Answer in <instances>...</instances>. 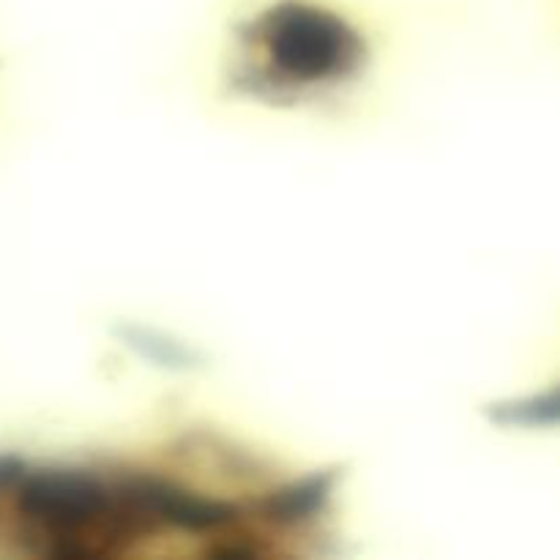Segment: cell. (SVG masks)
Listing matches in <instances>:
<instances>
[{"label":"cell","instance_id":"cell-3","mask_svg":"<svg viewBox=\"0 0 560 560\" xmlns=\"http://www.w3.org/2000/svg\"><path fill=\"white\" fill-rule=\"evenodd\" d=\"M115 487L129 517L142 523H162L180 530H219L238 520V509L230 503L195 495L151 476H129Z\"/></svg>","mask_w":560,"mask_h":560},{"label":"cell","instance_id":"cell-5","mask_svg":"<svg viewBox=\"0 0 560 560\" xmlns=\"http://www.w3.org/2000/svg\"><path fill=\"white\" fill-rule=\"evenodd\" d=\"M129 337V345L140 348L148 359L162 361V364H184L186 350L175 342H164L162 337H153L151 331H142V328H135V331H126Z\"/></svg>","mask_w":560,"mask_h":560},{"label":"cell","instance_id":"cell-4","mask_svg":"<svg viewBox=\"0 0 560 560\" xmlns=\"http://www.w3.org/2000/svg\"><path fill=\"white\" fill-rule=\"evenodd\" d=\"M334 474H315L306 479L279 487L271 495L262 498L260 512L273 525H304L315 520L326 509L334 490Z\"/></svg>","mask_w":560,"mask_h":560},{"label":"cell","instance_id":"cell-1","mask_svg":"<svg viewBox=\"0 0 560 560\" xmlns=\"http://www.w3.org/2000/svg\"><path fill=\"white\" fill-rule=\"evenodd\" d=\"M257 42L271 71L293 85L342 80L364 60V42L348 22L306 3H282L262 14Z\"/></svg>","mask_w":560,"mask_h":560},{"label":"cell","instance_id":"cell-2","mask_svg":"<svg viewBox=\"0 0 560 560\" xmlns=\"http://www.w3.org/2000/svg\"><path fill=\"white\" fill-rule=\"evenodd\" d=\"M16 512L36 525L52 541L74 539L102 520L126 512L118 487L104 485L88 470H36L22 474L16 481ZM131 520V517H129Z\"/></svg>","mask_w":560,"mask_h":560},{"label":"cell","instance_id":"cell-6","mask_svg":"<svg viewBox=\"0 0 560 560\" xmlns=\"http://www.w3.org/2000/svg\"><path fill=\"white\" fill-rule=\"evenodd\" d=\"M22 474H25V468H22L20 459L0 457V490H9V487H14L16 481H20Z\"/></svg>","mask_w":560,"mask_h":560}]
</instances>
